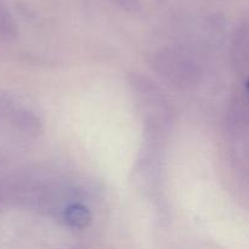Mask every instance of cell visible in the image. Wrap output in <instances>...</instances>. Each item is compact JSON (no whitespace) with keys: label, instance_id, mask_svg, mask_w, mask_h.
<instances>
[{"label":"cell","instance_id":"cell-3","mask_svg":"<svg viewBox=\"0 0 249 249\" xmlns=\"http://www.w3.org/2000/svg\"><path fill=\"white\" fill-rule=\"evenodd\" d=\"M17 36V27L6 7L0 2V38L12 40Z\"/></svg>","mask_w":249,"mask_h":249},{"label":"cell","instance_id":"cell-1","mask_svg":"<svg viewBox=\"0 0 249 249\" xmlns=\"http://www.w3.org/2000/svg\"><path fill=\"white\" fill-rule=\"evenodd\" d=\"M151 65L163 79L180 89L192 88L201 78V68L196 60L179 49L165 48L157 51Z\"/></svg>","mask_w":249,"mask_h":249},{"label":"cell","instance_id":"cell-2","mask_svg":"<svg viewBox=\"0 0 249 249\" xmlns=\"http://www.w3.org/2000/svg\"><path fill=\"white\" fill-rule=\"evenodd\" d=\"M63 220L72 228L83 229L89 225L91 215L89 209L80 203H71L63 209Z\"/></svg>","mask_w":249,"mask_h":249},{"label":"cell","instance_id":"cell-4","mask_svg":"<svg viewBox=\"0 0 249 249\" xmlns=\"http://www.w3.org/2000/svg\"><path fill=\"white\" fill-rule=\"evenodd\" d=\"M247 91H248V95H249V80H248V83H247Z\"/></svg>","mask_w":249,"mask_h":249}]
</instances>
